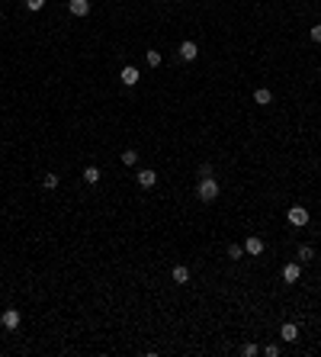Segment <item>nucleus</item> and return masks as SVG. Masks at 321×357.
I'll return each instance as SVG.
<instances>
[{"label":"nucleus","mask_w":321,"mask_h":357,"mask_svg":"<svg viewBox=\"0 0 321 357\" xmlns=\"http://www.w3.org/2000/svg\"><path fill=\"white\" fill-rule=\"evenodd\" d=\"M219 193H222V187H219V180H215V177H202V180H199L196 196L202 203H215V200H219Z\"/></svg>","instance_id":"obj_1"},{"label":"nucleus","mask_w":321,"mask_h":357,"mask_svg":"<svg viewBox=\"0 0 321 357\" xmlns=\"http://www.w3.org/2000/svg\"><path fill=\"white\" fill-rule=\"evenodd\" d=\"M20 322H23L20 309H3V312H0V325L7 328V332H16V328H20Z\"/></svg>","instance_id":"obj_2"},{"label":"nucleus","mask_w":321,"mask_h":357,"mask_svg":"<svg viewBox=\"0 0 321 357\" xmlns=\"http://www.w3.org/2000/svg\"><path fill=\"white\" fill-rule=\"evenodd\" d=\"M286 219H289V225H296V229H302V225H308V210H305V206H289V212H286Z\"/></svg>","instance_id":"obj_3"},{"label":"nucleus","mask_w":321,"mask_h":357,"mask_svg":"<svg viewBox=\"0 0 321 357\" xmlns=\"http://www.w3.org/2000/svg\"><path fill=\"white\" fill-rule=\"evenodd\" d=\"M138 78H141V74H138L135 64H125V68L119 71V81H122L125 87H135V84H138Z\"/></svg>","instance_id":"obj_4"},{"label":"nucleus","mask_w":321,"mask_h":357,"mask_svg":"<svg viewBox=\"0 0 321 357\" xmlns=\"http://www.w3.org/2000/svg\"><path fill=\"white\" fill-rule=\"evenodd\" d=\"M196 55H199V45L193 39L180 42V58H183V62H196Z\"/></svg>","instance_id":"obj_5"},{"label":"nucleus","mask_w":321,"mask_h":357,"mask_svg":"<svg viewBox=\"0 0 321 357\" xmlns=\"http://www.w3.org/2000/svg\"><path fill=\"white\" fill-rule=\"evenodd\" d=\"M135 180H138V187H145V190H151V187L158 184V174H154L151 168H145V171H138V177H135Z\"/></svg>","instance_id":"obj_6"},{"label":"nucleus","mask_w":321,"mask_h":357,"mask_svg":"<svg viewBox=\"0 0 321 357\" xmlns=\"http://www.w3.org/2000/svg\"><path fill=\"white\" fill-rule=\"evenodd\" d=\"M68 10L71 16H87L90 13V0H68Z\"/></svg>","instance_id":"obj_7"},{"label":"nucleus","mask_w":321,"mask_h":357,"mask_svg":"<svg viewBox=\"0 0 321 357\" xmlns=\"http://www.w3.org/2000/svg\"><path fill=\"white\" fill-rule=\"evenodd\" d=\"M170 277H174V283L186 287V283H190V267H186V264H177L174 271H170Z\"/></svg>","instance_id":"obj_8"},{"label":"nucleus","mask_w":321,"mask_h":357,"mask_svg":"<svg viewBox=\"0 0 321 357\" xmlns=\"http://www.w3.org/2000/svg\"><path fill=\"white\" fill-rule=\"evenodd\" d=\"M244 254H263V238H257V235H251V238L244 241Z\"/></svg>","instance_id":"obj_9"},{"label":"nucleus","mask_w":321,"mask_h":357,"mask_svg":"<svg viewBox=\"0 0 321 357\" xmlns=\"http://www.w3.org/2000/svg\"><path fill=\"white\" fill-rule=\"evenodd\" d=\"M280 338L292 344V341H296V338H299V325H296V322H286V325L280 328Z\"/></svg>","instance_id":"obj_10"},{"label":"nucleus","mask_w":321,"mask_h":357,"mask_svg":"<svg viewBox=\"0 0 321 357\" xmlns=\"http://www.w3.org/2000/svg\"><path fill=\"white\" fill-rule=\"evenodd\" d=\"M299 277H302V267H299L296 261H292V264H286V267H283V280H286V283H296Z\"/></svg>","instance_id":"obj_11"},{"label":"nucleus","mask_w":321,"mask_h":357,"mask_svg":"<svg viewBox=\"0 0 321 357\" xmlns=\"http://www.w3.org/2000/svg\"><path fill=\"white\" fill-rule=\"evenodd\" d=\"M254 103H260V106H267V103H273V93H270L267 87H257V90H254Z\"/></svg>","instance_id":"obj_12"},{"label":"nucleus","mask_w":321,"mask_h":357,"mask_svg":"<svg viewBox=\"0 0 321 357\" xmlns=\"http://www.w3.org/2000/svg\"><path fill=\"white\" fill-rule=\"evenodd\" d=\"M84 184H100V168L97 164H90V168H84Z\"/></svg>","instance_id":"obj_13"},{"label":"nucleus","mask_w":321,"mask_h":357,"mask_svg":"<svg viewBox=\"0 0 321 357\" xmlns=\"http://www.w3.org/2000/svg\"><path fill=\"white\" fill-rule=\"evenodd\" d=\"M145 62H148V68H160V52L148 48V52H145Z\"/></svg>","instance_id":"obj_14"},{"label":"nucleus","mask_w":321,"mask_h":357,"mask_svg":"<svg viewBox=\"0 0 321 357\" xmlns=\"http://www.w3.org/2000/svg\"><path fill=\"white\" fill-rule=\"evenodd\" d=\"M119 158H122V164H125V168H132V164L138 161V155H135V148H125V151H122V155H119Z\"/></svg>","instance_id":"obj_15"},{"label":"nucleus","mask_w":321,"mask_h":357,"mask_svg":"<svg viewBox=\"0 0 321 357\" xmlns=\"http://www.w3.org/2000/svg\"><path fill=\"white\" fill-rule=\"evenodd\" d=\"M42 187H45V190H58V174H45V177H42Z\"/></svg>","instance_id":"obj_16"},{"label":"nucleus","mask_w":321,"mask_h":357,"mask_svg":"<svg viewBox=\"0 0 321 357\" xmlns=\"http://www.w3.org/2000/svg\"><path fill=\"white\" fill-rule=\"evenodd\" d=\"M228 257H231V261L244 257V245H238V241H235V245H228Z\"/></svg>","instance_id":"obj_17"},{"label":"nucleus","mask_w":321,"mask_h":357,"mask_svg":"<svg viewBox=\"0 0 321 357\" xmlns=\"http://www.w3.org/2000/svg\"><path fill=\"white\" fill-rule=\"evenodd\" d=\"M312 257H315L312 245H302V248H299V261H312Z\"/></svg>","instance_id":"obj_18"},{"label":"nucleus","mask_w":321,"mask_h":357,"mask_svg":"<svg viewBox=\"0 0 321 357\" xmlns=\"http://www.w3.org/2000/svg\"><path fill=\"white\" fill-rule=\"evenodd\" d=\"M257 354H260L257 344H241V357H257Z\"/></svg>","instance_id":"obj_19"},{"label":"nucleus","mask_w":321,"mask_h":357,"mask_svg":"<svg viewBox=\"0 0 321 357\" xmlns=\"http://www.w3.org/2000/svg\"><path fill=\"white\" fill-rule=\"evenodd\" d=\"M42 7H45V0H26V10H29V13H39Z\"/></svg>","instance_id":"obj_20"},{"label":"nucleus","mask_w":321,"mask_h":357,"mask_svg":"<svg viewBox=\"0 0 321 357\" xmlns=\"http://www.w3.org/2000/svg\"><path fill=\"white\" fill-rule=\"evenodd\" d=\"M308 36H312L315 45H321V26H312V29H308Z\"/></svg>","instance_id":"obj_21"},{"label":"nucleus","mask_w":321,"mask_h":357,"mask_svg":"<svg viewBox=\"0 0 321 357\" xmlns=\"http://www.w3.org/2000/svg\"><path fill=\"white\" fill-rule=\"evenodd\" d=\"M263 354L267 357H280V348H276V344H263Z\"/></svg>","instance_id":"obj_22"},{"label":"nucleus","mask_w":321,"mask_h":357,"mask_svg":"<svg viewBox=\"0 0 321 357\" xmlns=\"http://www.w3.org/2000/svg\"><path fill=\"white\" fill-rule=\"evenodd\" d=\"M199 177H212V164H199Z\"/></svg>","instance_id":"obj_23"},{"label":"nucleus","mask_w":321,"mask_h":357,"mask_svg":"<svg viewBox=\"0 0 321 357\" xmlns=\"http://www.w3.org/2000/svg\"><path fill=\"white\" fill-rule=\"evenodd\" d=\"M0 16H3V13H0Z\"/></svg>","instance_id":"obj_24"}]
</instances>
